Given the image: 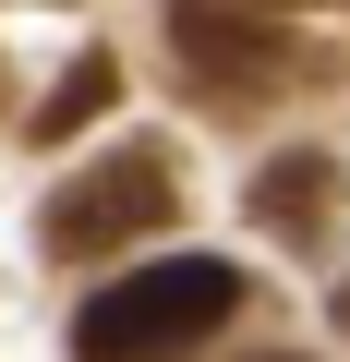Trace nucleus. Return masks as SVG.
I'll return each instance as SVG.
<instances>
[{
	"mask_svg": "<svg viewBox=\"0 0 350 362\" xmlns=\"http://www.w3.org/2000/svg\"><path fill=\"white\" fill-rule=\"evenodd\" d=\"M338 218V157H266V181H254V230H278V242H314Z\"/></svg>",
	"mask_w": 350,
	"mask_h": 362,
	"instance_id": "obj_4",
	"label": "nucleus"
},
{
	"mask_svg": "<svg viewBox=\"0 0 350 362\" xmlns=\"http://www.w3.org/2000/svg\"><path fill=\"white\" fill-rule=\"evenodd\" d=\"M338 314H350V302H338Z\"/></svg>",
	"mask_w": 350,
	"mask_h": 362,
	"instance_id": "obj_8",
	"label": "nucleus"
},
{
	"mask_svg": "<svg viewBox=\"0 0 350 362\" xmlns=\"http://www.w3.org/2000/svg\"><path fill=\"white\" fill-rule=\"evenodd\" d=\"M242 314V266L230 254H169V266H133L109 290H85L73 314V362H169Z\"/></svg>",
	"mask_w": 350,
	"mask_h": 362,
	"instance_id": "obj_1",
	"label": "nucleus"
},
{
	"mask_svg": "<svg viewBox=\"0 0 350 362\" xmlns=\"http://www.w3.org/2000/svg\"><path fill=\"white\" fill-rule=\"evenodd\" d=\"M169 61L194 73L206 109H254V97H302V85H326V61L266 13V0H169Z\"/></svg>",
	"mask_w": 350,
	"mask_h": 362,
	"instance_id": "obj_2",
	"label": "nucleus"
},
{
	"mask_svg": "<svg viewBox=\"0 0 350 362\" xmlns=\"http://www.w3.org/2000/svg\"><path fill=\"white\" fill-rule=\"evenodd\" d=\"M266 362H302V350H266Z\"/></svg>",
	"mask_w": 350,
	"mask_h": 362,
	"instance_id": "obj_7",
	"label": "nucleus"
},
{
	"mask_svg": "<svg viewBox=\"0 0 350 362\" xmlns=\"http://www.w3.org/2000/svg\"><path fill=\"white\" fill-rule=\"evenodd\" d=\"M109 97H121V61H109V49H85V61H73V73L37 97V121H25V133H37V145H73V133H85Z\"/></svg>",
	"mask_w": 350,
	"mask_h": 362,
	"instance_id": "obj_5",
	"label": "nucleus"
},
{
	"mask_svg": "<svg viewBox=\"0 0 350 362\" xmlns=\"http://www.w3.org/2000/svg\"><path fill=\"white\" fill-rule=\"evenodd\" d=\"M169 206H182V157H169L157 133H133V145H109L97 169H73L61 194H49V218H37V242H49L61 266H109L121 242H145V230H169Z\"/></svg>",
	"mask_w": 350,
	"mask_h": 362,
	"instance_id": "obj_3",
	"label": "nucleus"
},
{
	"mask_svg": "<svg viewBox=\"0 0 350 362\" xmlns=\"http://www.w3.org/2000/svg\"><path fill=\"white\" fill-rule=\"evenodd\" d=\"M266 13H302V0H266Z\"/></svg>",
	"mask_w": 350,
	"mask_h": 362,
	"instance_id": "obj_6",
	"label": "nucleus"
}]
</instances>
